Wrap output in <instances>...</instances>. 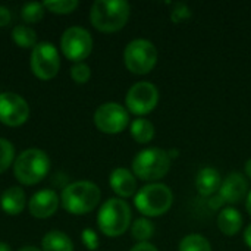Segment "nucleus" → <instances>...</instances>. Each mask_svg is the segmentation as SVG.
Here are the masks:
<instances>
[{"instance_id": "f257e3e1", "label": "nucleus", "mask_w": 251, "mask_h": 251, "mask_svg": "<svg viewBox=\"0 0 251 251\" xmlns=\"http://www.w3.org/2000/svg\"><path fill=\"white\" fill-rule=\"evenodd\" d=\"M129 13L131 6L125 0H96L90 9V21L101 32H116L126 25Z\"/></svg>"}, {"instance_id": "f03ea898", "label": "nucleus", "mask_w": 251, "mask_h": 251, "mask_svg": "<svg viewBox=\"0 0 251 251\" xmlns=\"http://www.w3.org/2000/svg\"><path fill=\"white\" fill-rule=\"evenodd\" d=\"M100 188L91 181H75L62 191L60 201L71 215H87L100 203Z\"/></svg>"}, {"instance_id": "7ed1b4c3", "label": "nucleus", "mask_w": 251, "mask_h": 251, "mask_svg": "<svg viewBox=\"0 0 251 251\" xmlns=\"http://www.w3.org/2000/svg\"><path fill=\"white\" fill-rule=\"evenodd\" d=\"M100 231L110 238L121 237L131 225V207L122 199L106 200L97 215Z\"/></svg>"}, {"instance_id": "20e7f679", "label": "nucleus", "mask_w": 251, "mask_h": 251, "mask_svg": "<svg viewBox=\"0 0 251 251\" xmlns=\"http://www.w3.org/2000/svg\"><path fill=\"white\" fill-rule=\"evenodd\" d=\"M50 171V157L40 149H26L13 163V175L24 185L38 184Z\"/></svg>"}, {"instance_id": "39448f33", "label": "nucleus", "mask_w": 251, "mask_h": 251, "mask_svg": "<svg viewBox=\"0 0 251 251\" xmlns=\"http://www.w3.org/2000/svg\"><path fill=\"white\" fill-rule=\"evenodd\" d=\"M174 203L172 190L160 182H151L140 188L135 194L134 204L137 210L147 218H157L169 212Z\"/></svg>"}, {"instance_id": "423d86ee", "label": "nucleus", "mask_w": 251, "mask_h": 251, "mask_svg": "<svg viewBox=\"0 0 251 251\" xmlns=\"http://www.w3.org/2000/svg\"><path fill=\"white\" fill-rule=\"evenodd\" d=\"M171 169V157L160 147L144 149L132 159V174L143 181H159Z\"/></svg>"}, {"instance_id": "0eeeda50", "label": "nucleus", "mask_w": 251, "mask_h": 251, "mask_svg": "<svg viewBox=\"0 0 251 251\" xmlns=\"http://www.w3.org/2000/svg\"><path fill=\"white\" fill-rule=\"evenodd\" d=\"M157 49L146 38H135L129 41L124 50V62L129 72L135 75H146L153 71L157 63Z\"/></svg>"}, {"instance_id": "6e6552de", "label": "nucleus", "mask_w": 251, "mask_h": 251, "mask_svg": "<svg viewBox=\"0 0 251 251\" xmlns=\"http://www.w3.org/2000/svg\"><path fill=\"white\" fill-rule=\"evenodd\" d=\"M29 66L32 74L40 79H51L57 75L60 68V56L54 44L49 41L37 43L31 50Z\"/></svg>"}, {"instance_id": "1a4fd4ad", "label": "nucleus", "mask_w": 251, "mask_h": 251, "mask_svg": "<svg viewBox=\"0 0 251 251\" xmlns=\"http://www.w3.org/2000/svg\"><path fill=\"white\" fill-rule=\"evenodd\" d=\"M60 49L66 59L79 63L90 56L93 50V37L82 26H69L62 34Z\"/></svg>"}, {"instance_id": "9d476101", "label": "nucleus", "mask_w": 251, "mask_h": 251, "mask_svg": "<svg viewBox=\"0 0 251 251\" xmlns=\"http://www.w3.org/2000/svg\"><path fill=\"white\" fill-rule=\"evenodd\" d=\"M157 103H159V90L154 84L149 81L135 82L128 90L125 97L126 109L137 116H143L153 112Z\"/></svg>"}, {"instance_id": "9b49d317", "label": "nucleus", "mask_w": 251, "mask_h": 251, "mask_svg": "<svg viewBox=\"0 0 251 251\" xmlns=\"http://www.w3.org/2000/svg\"><path fill=\"white\" fill-rule=\"evenodd\" d=\"M94 125L104 134H119L129 124L128 110L115 101L100 104L94 112Z\"/></svg>"}, {"instance_id": "f8f14e48", "label": "nucleus", "mask_w": 251, "mask_h": 251, "mask_svg": "<svg viewBox=\"0 0 251 251\" xmlns=\"http://www.w3.org/2000/svg\"><path fill=\"white\" fill-rule=\"evenodd\" d=\"M29 116V106L16 93H0V122L7 126H21Z\"/></svg>"}, {"instance_id": "ddd939ff", "label": "nucleus", "mask_w": 251, "mask_h": 251, "mask_svg": "<svg viewBox=\"0 0 251 251\" xmlns=\"http://www.w3.org/2000/svg\"><path fill=\"white\" fill-rule=\"evenodd\" d=\"M225 203L228 204H238L249 194V182L240 172L229 174L224 181L218 193Z\"/></svg>"}, {"instance_id": "4468645a", "label": "nucleus", "mask_w": 251, "mask_h": 251, "mask_svg": "<svg viewBox=\"0 0 251 251\" xmlns=\"http://www.w3.org/2000/svg\"><path fill=\"white\" fill-rule=\"evenodd\" d=\"M60 199L53 190H40L37 191L28 203L29 213L37 219H47L53 216L59 207Z\"/></svg>"}, {"instance_id": "2eb2a0df", "label": "nucleus", "mask_w": 251, "mask_h": 251, "mask_svg": "<svg viewBox=\"0 0 251 251\" xmlns=\"http://www.w3.org/2000/svg\"><path fill=\"white\" fill-rule=\"evenodd\" d=\"M109 184L110 188L116 196L121 199H128L132 197L137 191V179L135 175L128 171L126 168H116L112 171L109 176Z\"/></svg>"}, {"instance_id": "dca6fc26", "label": "nucleus", "mask_w": 251, "mask_h": 251, "mask_svg": "<svg viewBox=\"0 0 251 251\" xmlns=\"http://www.w3.org/2000/svg\"><path fill=\"white\" fill-rule=\"evenodd\" d=\"M222 185V178L219 171L215 168L206 166L197 172L196 176V188L201 197H213Z\"/></svg>"}, {"instance_id": "f3484780", "label": "nucleus", "mask_w": 251, "mask_h": 251, "mask_svg": "<svg viewBox=\"0 0 251 251\" xmlns=\"http://www.w3.org/2000/svg\"><path fill=\"white\" fill-rule=\"evenodd\" d=\"M25 203H26L25 193L21 187H16V185L6 188L0 196V207L3 209L4 213L10 216L19 215L24 210Z\"/></svg>"}, {"instance_id": "a211bd4d", "label": "nucleus", "mask_w": 251, "mask_h": 251, "mask_svg": "<svg viewBox=\"0 0 251 251\" xmlns=\"http://www.w3.org/2000/svg\"><path fill=\"white\" fill-rule=\"evenodd\" d=\"M218 228L224 235H237L243 228L241 213L235 207H224L218 215Z\"/></svg>"}, {"instance_id": "6ab92c4d", "label": "nucleus", "mask_w": 251, "mask_h": 251, "mask_svg": "<svg viewBox=\"0 0 251 251\" xmlns=\"http://www.w3.org/2000/svg\"><path fill=\"white\" fill-rule=\"evenodd\" d=\"M43 251H74L72 240L62 231H50L41 240Z\"/></svg>"}, {"instance_id": "aec40b11", "label": "nucleus", "mask_w": 251, "mask_h": 251, "mask_svg": "<svg viewBox=\"0 0 251 251\" xmlns=\"http://www.w3.org/2000/svg\"><path fill=\"white\" fill-rule=\"evenodd\" d=\"M129 132L137 143L147 144L154 138V125L146 118H138L134 122H131Z\"/></svg>"}, {"instance_id": "412c9836", "label": "nucleus", "mask_w": 251, "mask_h": 251, "mask_svg": "<svg viewBox=\"0 0 251 251\" xmlns=\"http://www.w3.org/2000/svg\"><path fill=\"white\" fill-rule=\"evenodd\" d=\"M12 40L22 49H34L37 46V32L28 25H16L12 29Z\"/></svg>"}, {"instance_id": "4be33fe9", "label": "nucleus", "mask_w": 251, "mask_h": 251, "mask_svg": "<svg viewBox=\"0 0 251 251\" xmlns=\"http://www.w3.org/2000/svg\"><path fill=\"white\" fill-rule=\"evenodd\" d=\"M131 235L138 243H149V240L154 235V225L147 218L135 219L131 226Z\"/></svg>"}, {"instance_id": "5701e85b", "label": "nucleus", "mask_w": 251, "mask_h": 251, "mask_svg": "<svg viewBox=\"0 0 251 251\" xmlns=\"http://www.w3.org/2000/svg\"><path fill=\"white\" fill-rule=\"evenodd\" d=\"M179 251H212L209 240L200 234L185 235L179 243Z\"/></svg>"}, {"instance_id": "b1692460", "label": "nucleus", "mask_w": 251, "mask_h": 251, "mask_svg": "<svg viewBox=\"0 0 251 251\" xmlns=\"http://www.w3.org/2000/svg\"><path fill=\"white\" fill-rule=\"evenodd\" d=\"M44 4L43 3H38V1H29V3H25L22 7H21V16L22 19L26 22V24H35L38 22L43 15H44Z\"/></svg>"}, {"instance_id": "393cba45", "label": "nucleus", "mask_w": 251, "mask_h": 251, "mask_svg": "<svg viewBox=\"0 0 251 251\" xmlns=\"http://www.w3.org/2000/svg\"><path fill=\"white\" fill-rule=\"evenodd\" d=\"M43 4L51 13L66 15V13L74 12L78 7L79 3L76 0H51V1H44Z\"/></svg>"}, {"instance_id": "a878e982", "label": "nucleus", "mask_w": 251, "mask_h": 251, "mask_svg": "<svg viewBox=\"0 0 251 251\" xmlns=\"http://www.w3.org/2000/svg\"><path fill=\"white\" fill-rule=\"evenodd\" d=\"M13 159H15L13 144L6 138H0V174H3L13 163Z\"/></svg>"}, {"instance_id": "bb28decb", "label": "nucleus", "mask_w": 251, "mask_h": 251, "mask_svg": "<svg viewBox=\"0 0 251 251\" xmlns=\"http://www.w3.org/2000/svg\"><path fill=\"white\" fill-rule=\"evenodd\" d=\"M71 78L76 82V84H85L88 82V79L91 78V69L87 63L79 62V63H74L71 68Z\"/></svg>"}, {"instance_id": "cd10ccee", "label": "nucleus", "mask_w": 251, "mask_h": 251, "mask_svg": "<svg viewBox=\"0 0 251 251\" xmlns=\"http://www.w3.org/2000/svg\"><path fill=\"white\" fill-rule=\"evenodd\" d=\"M191 16V9L185 3H176L174 9L171 10V21L175 24H179Z\"/></svg>"}, {"instance_id": "c85d7f7f", "label": "nucleus", "mask_w": 251, "mask_h": 251, "mask_svg": "<svg viewBox=\"0 0 251 251\" xmlns=\"http://www.w3.org/2000/svg\"><path fill=\"white\" fill-rule=\"evenodd\" d=\"M81 240H82L84 246H85L88 250L94 251L99 249L100 241H99V237H97V234H96V231H94V229H91V228H85V229L81 232Z\"/></svg>"}, {"instance_id": "c756f323", "label": "nucleus", "mask_w": 251, "mask_h": 251, "mask_svg": "<svg viewBox=\"0 0 251 251\" xmlns=\"http://www.w3.org/2000/svg\"><path fill=\"white\" fill-rule=\"evenodd\" d=\"M225 204H226V203L224 201V199H222L219 194L210 197V200H209V207H210L212 210H219V209L222 210Z\"/></svg>"}, {"instance_id": "7c9ffc66", "label": "nucleus", "mask_w": 251, "mask_h": 251, "mask_svg": "<svg viewBox=\"0 0 251 251\" xmlns=\"http://www.w3.org/2000/svg\"><path fill=\"white\" fill-rule=\"evenodd\" d=\"M10 19H12V15H10L9 9L4 7V6H0V28L9 25Z\"/></svg>"}, {"instance_id": "2f4dec72", "label": "nucleus", "mask_w": 251, "mask_h": 251, "mask_svg": "<svg viewBox=\"0 0 251 251\" xmlns=\"http://www.w3.org/2000/svg\"><path fill=\"white\" fill-rule=\"evenodd\" d=\"M129 251H159L151 243H138Z\"/></svg>"}, {"instance_id": "473e14b6", "label": "nucleus", "mask_w": 251, "mask_h": 251, "mask_svg": "<svg viewBox=\"0 0 251 251\" xmlns=\"http://www.w3.org/2000/svg\"><path fill=\"white\" fill-rule=\"evenodd\" d=\"M244 241L249 246V249H251V224L246 228V231H244Z\"/></svg>"}, {"instance_id": "72a5a7b5", "label": "nucleus", "mask_w": 251, "mask_h": 251, "mask_svg": "<svg viewBox=\"0 0 251 251\" xmlns=\"http://www.w3.org/2000/svg\"><path fill=\"white\" fill-rule=\"evenodd\" d=\"M244 169H246V175L251 179V159H249L244 165Z\"/></svg>"}, {"instance_id": "f704fd0d", "label": "nucleus", "mask_w": 251, "mask_h": 251, "mask_svg": "<svg viewBox=\"0 0 251 251\" xmlns=\"http://www.w3.org/2000/svg\"><path fill=\"white\" fill-rule=\"evenodd\" d=\"M246 209H247L249 215L251 216V191L247 194V199H246Z\"/></svg>"}, {"instance_id": "c9c22d12", "label": "nucleus", "mask_w": 251, "mask_h": 251, "mask_svg": "<svg viewBox=\"0 0 251 251\" xmlns=\"http://www.w3.org/2000/svg\"><path fill=\"white\" fill-rule=\"evenodd\" d=\"M178 153H179V151H178L176 149H172V150H169V151H168V154H169L171 160H172V159H176V157H178Z\"/></svg>"}, {"instance_id": "e433bc0d", "label": "nucleus", "mask_w": 251, "mask_h": 251, "mask_svg": "<svg viewBox=\"0 0 251 251\" xmlns=\"http://www.w3.org/2000/svg\"><path fill=\"white\" fill-rule=\"evenodd\" d=\"M0 251H12V249H10V246H9V244H6V243H1V241H0Z\"/></svg>"}, {"instance_id": "4c0bfd02", "label": "nucleus", "mask_w": 251, "mask_h": 251, "mask_svg": "<svg viewBox=\"0 0 251 251\" xmlns=\"http://www.w3.org/2000/svg\"><path fill=\"white\" fill-rule=\"evenodd\" d=\"M18 251H43V250H38L37 247H31V246H28V247H24V249H21V250Z\"/></svg>"}]
</instances>
